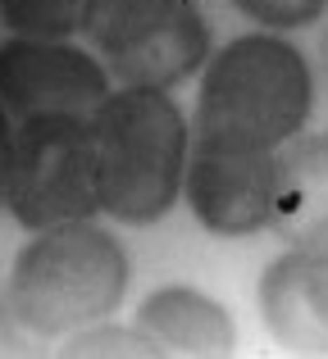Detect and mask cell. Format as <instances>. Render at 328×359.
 I'll return each instance as SVG.
<instances>
[{
	"mask_svg": "<svg viewBox=\"0 0 328 359\" xmlns=\"http://www.w3.org/2000/svg\"><path fill=\"white\" fill-rule=\"evenodd\" d=\"M96 141V196L100 210L119 223L151 228L183 191L187 118L169 91L119 87L91 114Z\"/></svg>",
	"mask_w": 328,
	"mask_h": 359,
	"instance_id": "6da1fadb",
	"label": "cell"
},
{
	"mask_svg": "<svg viewBox=\"0 0 328 359\" xmlns=\"http://www.w3.org/2000/svg\"><path fill=\"white\" fill-rule=\"evenodd\" d=\"M128 291L124 245L96 223L46 228L18 250L9 273V309L32 337H64L100 323Z\"/></svg>",
	"mask_w": 328,
	"mask_h": 359,
	"instance_id": "7a4b0ae2",
	"label": "cell"
},
{
	"mask_svg": "<svg viewBox=\"0 0 328 359\" xmlns=\"http://www.w3.org/2000/svg\"><path fill=\"white\" fill-rule=\"evenodd\" d=\"M315 100L310 64L283 36H237L214 50L196 96V137L283 146L306 128Z\"/></svg>",
	"mask_w": 328,
	"mask_h": 359,
	"instance_id": "3957f363",
	"label": "cell"
},
{
	"mask_svg": "<svg viewBox=\"0 0 328 359\" xmlns=\"http://www.w3.org/2000/svg\"><path fill=\"white\" fill-rule=\"evenodd\" d=\"M0 201L9 205V214L27 232L91 219L100 210L91 118L73 114L18 118V128L9 132V168Z\"/></svg>",
	"mask_w": 328,
	"mask_h": 359,
	"instance_id": "277c9868",
	"label": "cell"
},
{
	"mask_svg": "<svg viewBox=\"0 0 328 359\" xmlns=\"http://www.w3.org/2000/svg\"><path fill=\"white\" fill-rule=\"evenodd\" d=\"M82 32L119 87L169 91L210 55V32L192 0H87Z\"/></svg>",
	"mask_w": 328,
	"mask_h": 359,
	"instance_id": "5b68a950",
	"label": "cell"
},
{
	"mask_svg": "<svg viewBox=\"0 0 328 359\" xmlns=\"http://www.w3.org/2000/svg\"><path fill=\"white\" fill-rule=\"evenodd\" d=\"M269 187H274V150L228 137H196V146H187L183 191L196 219L219 237H247L265 228Z\"/></svg>",
	"mask_w": 328,
	"mask_h": 359,
	"instance_id": "8992f818",
	"label": "cell"
},
{
	"mask_svg": "<svg viewBox=\"0 0 328 359\" xmlns=\"http://www.w3.org/2000/svg\"><path fill=\"white\" fill-rule=\"evenodd\" d=\"M110 73L69 41H14L0 46V105L5 114H73L91 118L110 96Z\"/></svg>",
	"mask_w": 328,
	"mask_h": 359,
	"instance_id": "52a82bcc",
	"label": "cell"
},
{
	"mask_svg": "<svg viewBox=\"0 0 328 359\" xmlns=\"http://www.w3.org/2000/svg\"><path fill=\"white\" fill-rule=\"evenodd\" d=\"M269 332L292 355L328 351V259L324 255L292 250L265 273L260 282Z\"/></svg>",
	"mask_w": 328,
	"mask_h": 359,
	"instance_id": "ba28073f",
	"label": "cell"
},
{
	"mask_svg": "<svg viewBox=\"0 0 328 359\" xmlns=\"http://www.w3.org/2000/svg\"><path fill=\"white\" fill-rule=\"evenodd\" d=\"M324 137H287L274 146V187H269V223L292 250L324 255Z\"/></svg>",
	"mask_w": 328,
	"mask_h": 359,
	"instance_id": "9c48e42d",
	"label": "cell"
},
{
	"mask_svg": "<svg viewBox=\"0 0 328 359\" xmlns=\"http://www.w3.org/2000/svg\"><path fill=\"white\" fill-rule=\"evenodd\" d=\"M137 327L164 346L169 355H232L237 351V332L223 305L192 287H160L155 296L142 300L137 309Z\"/></svg>",
	"mask_w": 328,
	"mask_h": 359,
	"instance_id": "30bf717a",
	"label": "cell"
},
{
	"mask_svg": "<svg viewBox=\"0 0 328 359\" xmlns=\"http://www.w3.org/2000/svg\"><path fill=\"white\" fill-rule=\"evenodd\" d=\"M87 0H0V18L27 41H64L82 32Z\"/></svg>",
	"mask_w": 328,
	"mask_h": 359,
	"instance_id": "8fae6325",
	"label": "cell"
},
{
	"mask_svg": "<svg viewBox=\"0 0 328 359\" xmlns=\"http://www.w3.org/2000/svg\"><path fill=\"white\" fill-rule=\"evenodd\" d=\"M64 355H73V359H87V355H96V359H164L169 351L155 337H146L142 327H124V323H105V327H78V337H69L64 341Z\"/></svg>",
	"mask_w": 328,
	"mask_h": 359,
	"instance_id": "7c38bea8",
	"label": "cell"
},
{
	"mask_svg": "<svg viewBox=\"0 0 328 359\" xmlns=\"http://www.w3.org/2000/svg\"><path fill=\"white\" fill-rule=\"evenodd\" d=\"M232 5L265 27H301L324 14V0H232Z\"/></svg>",
	"mask_w": 328,
	"mask_h": 359,
	"instance_id": "4fadbf2b",
	"label": "cell"
},
{
	"mask_svg": "<svg viewBox=\"0 0 328 359\" xmlns=\"http://www.w3.org/2000/svg\"><path fill=\"white\" fill-rule=\"evenodd\" d=\"M37 355V337H23V323L14 318L9 300L0 296V359H23Z\"/></svg>",
	"mask_w": 328,
	"mask_h": 359,
	"instance_id": "5bb4252c",
	"label": "cell"
},
{
	"mask_svg": "<svg viewBox=\"0 0 328 359\" xmlns=\"http://www.w3.org/2000/svg\"><path fill=\"white\" fill-rule=\"evenodd\" d=\"M9 114H5V105H0V196H5V168H9Z\"/></svg>",
	"mask_w": 328,
	"mask_h": 359,
	"instance_id": "9a60e30c",
	"label": "cell"
}]
</instances>
